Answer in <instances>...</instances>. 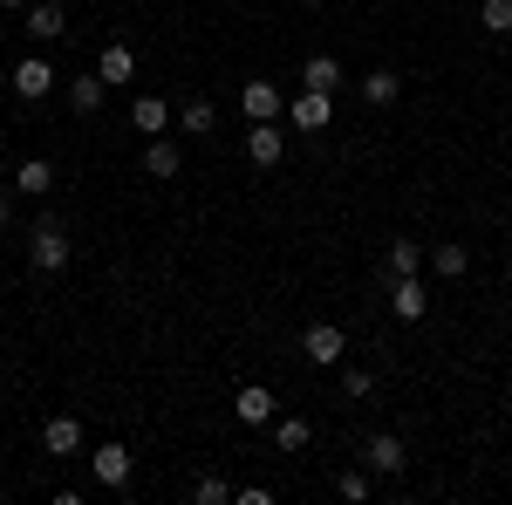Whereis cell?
Returning <instances> with one entry per match:
<instances>
[{
	"mask_svg": "<svg viewBox=\"0 0 512 505\" xmlns=\"http://www.w3.org/2000/svg\"><path fill=\"white\" fill-rule=\"evenodd\" d=\"M28 260H35V273L69 267V233H62V219H41L35 233H28Z\"/></svg>",
	"mask_w": 512,
	"mask_h": 505,
	"instance_id": "obj_1",
	"label": "cell"
},
{
	"mask_svg": "<svg viewBox=\"0 0 512 505\" xmlns=\"http://www.w3.org/2000/svg\"><path fill=\"white\" fill-rule=\"evenodd\" d=\"M280 110H287L280 82H267V76L239 82V117H246V123H280Z\"/></svg>",
	"mask_w": 512,
	"mask_h": 505,
	"instance_id": "obj_2",
	"label": "cell"
},
{
	"mask_svg": "<svg viewBox=\"0 0 512 505\" xmlns=\"http://www.w3.org/2000/svg\"><path fill=\"white\" fill-rule=\"evenodd\" d=\"M301 355H308L315 369H342V362H349V335H342L335 321H315V328L301 335Z\"/></svg>",
	"mask_w": 512,
	"mask_h": 505,
	"instance_id": "obj_3",
	"label": "cell"
},
{
	"mask_svg": "<svg viewBox=\"0 0 512 505\" xmlns=\"http://www.w3.org/2000/svg\"><path fill=\"white\" fill-rule=\"evenodd\" d=\"M7 82H14V96H21V103H41V96L55 89V62H48V55H21Z\"/></svg>",
	"mask_w": 512,
	"mask_h": 505,
	"instance_id": "obj_4",
	"label": "cell"
},
{
	"mask_svg": "<svg viewBox=\"0 0 512 505\" xmlns=\"http://www.w3.org/2000/svg\"><path fill=\"white\" fill-rule=\"evenodd\" d=\"M424 308H431V287L417 273H390V314L396 321H424Z\"/></svg>",
	"mask_w": 512,
	"mask_h": 505,
	"instance_id": "obj_5",
	"label": "cell"
},
{
	"mask_svg": "<svg viewBox=\"0 0 512 505\" xmlns=\"http://www.w3.org/2000/svg\"><path fill=\"white\" fill-rule=\"evenodd\" d=\"M362 465L376 471V478H403V465H410V458H403V437H396V430H376V437L362 444Z\"/></svg>",
	"mask_w": 512,
	"mask_h": 505,
	"instance_id": "obj_6",
	"label": "cell"
},
{
	"mask_svg": "<svg viewBox=\"0 0 512 505\" xmlns=\"http://www.w3.org/2000/svg\"><path fill=\"white\" fill-rule=\"evenodd\" d=\"M89 465H96V478H103L110 492L130 485V451H123V444H96V451H89Z\"/></svg>",
	"mask_w": 512,
	"mask_h": 505,
	"instance_id": "obj_7",
	"label": "cell"
},
{
	"mask_svg": "<svg viewBox=\"0 0 512 505\" xmlns=\"http://www.w3.org/2000/svg\"><path fill=\"white\" fill-rule=\"evenodd\" d=\"M21 28H28V35H35V41H62V35H69V14H62L55 0H35Z\"/></svg>",
	"mask_w": 512,
	"mask_h": 505,
	"instance_id": "obj_8",
	"label": "cell"
},
{
	"mask_svg": "<svg viewBox=\"0 0 512 505\" xmlns=\"http://www.w3.org/2000/svg\"><path fill=\"white\" fill-rule=\"evenodd\" d=\"M96 76L110 82V89H130V76H137V55H130V41H110V48H103Z\"/></svg>",
	"mask_w": 512,
	"mask_h": 505,
	"instance_id": "obj_9",
	"label": "cell"
},
{
	"mask_svg": "<svg viewBox=\"0 0 512 505\" xmlns=\"http://www.w3.org/2000/svg\"><path fill=\"white\" fill-rule=\"evenodd\" d=\"M280 151H287V137H280L274 123H253V130H246V157H253L260 171H267V164H280Z\"/></svg>",
	"mask_w": 512,
	"mask_h": 505,
	"instance_id": "obj_10",
	"label": "cell"
},
{
	"mask_svg": "<svg viewBox=\"0 0 512 505\" xmlns=\"http://www.w3.org/2000/svg\"><path fill=\"white\" fill-rule=\"evenodd\" d=\"M41 444H48L55 458L82 451V417H48V424H41Z\"/></svg>",
	"mask_w": 512,
	"mask_h": 505,
	"instance_id": "obj_11",
	"label": "cell"
},
{
	"mask_svg": "<svg viewBox=\"0 0 512 505\" xmlns=\"http://www.w3.org/2000/svg\"><path fill=\"white\" fill-rule=\"evenodd\" d=\"M239 424H274V389L267 383H239Z\"/></svg>",
	"mask_w": 512,
	"mask_h": 505,
	"instance_id": "obj_12",
	"label": "cell"
},
{
	"mask_svg": "<svg viewBox=\"0 0 512 505\" xmlns=\"http://www.w3.org/2000/svg\"><path fill=\"white\" fill-rule=\"evenodd\" d=\"M424 267H431L437 280H458V273L472 267V253H465L458 239H444V246H431V253H424Z\"/></svg>",
	"mask_w": 512,
	"mask_h": 505,
	"instance_id": "obj_13",
	"label": "cell"
},
{
	"mask_svg": "<svg viewBox=\"0 0 512 505\" xmlns=\"http://www.w3.org/2000/svg\"><path fill=\"white\" fill-rule=\"evenodd\" d=\"M103 96H110V82H103V76H76V82H69V110H76V117H96Z\"/></svg>",
	"mask_w": 512,
	"mask_h": 505,
	"instance_id": "obj_14",
	"label": "cell"
},
{
	"mask_svg": "<svg viewBox=\"0 0 512 505\" xmlns=\"http://www.w3.org/2000/svg\"><path fill=\"white\" fill-rule=\"evenodd\" d=\"M301 82H308V89H321V96H335V89H342V62H335V55H308V69H301Z\"/></svg>",
	"mask_w": 512,
	"mask_h": 505,
	"instance_id": "obj_15",
	"label": "cell"
},
{
	"mask_svg": "<svg viewBox=\"0 0 512 505\" xmlns=\"http://www.w3.org/2000/svg\"><path fill=\"white\" fill-rule=\"evenodd\" d=\"M130 123H137L144 137H164V123H171V103H164V96H137V103H130Z\"/></svg>",
	"mask_w": 512,
	"mask_h": 505,
	"instance_id": "obj_16",
	"label": "cell"
},
{
	"mask_svg": "<svg viewBox=\"0 0 512 505\" xmlns=\"http://www.w3.org/2000/svg\"><path fill=\"white\" fill-rule=\"evenodd\" d=\"M212 123H219V110H212L205 96H185V103H178V130H185V137H212Z\"/></svg>",
	"mask_w": 512,
	"mask_h": 505,
	"instance_id": "obj_17",
	"label": "cell"
},
{
	"mask_svg": "<svg viewBox=\"0 0 512 505\" xmlns=\"http://www.w3.org/2000/svg\"><path fill=\"white\" fill-rule=\"evenodd\" d=\"M144 171H151V178H178V171H185V151H178L171 137H151V151H144Z\"/></svg>",
	"mask_w": 512,
	"mask_h": 505,
	"instance_id": "obj_18",
	"label": "cell"
},
{
	"mask_svg": "<svg viewBox=\"0 0 512 505\" xmlns=\"http://www.w3.org/2000/svg\"><path fill=\"white\" fill-rule=\"evenodd\" d=\"M14 185H21V198H41L48 185H55V164H48V157H21V171H14Z\"/></svg>",
	"mask_w": 512,
	"mask_h": 505,
	"instance_id": "obj_19",
	"label": "cell"
},
{
	"mask_svg": "<svg viewBox=\"0 0 512 505\" xmlns=\"http://www.w3.org/2000/svg\"><path fill=\"white\" fill-rule=\"evenodd\" d=\"M274 444L294 458V451H308V444H315V424H308V417H274Z\"/></svg>",
	"mask_w": 512,
	"mask_h": 505,
	"instance_id": "obj_20",
	"label": "cell"
},
{
	"mask_svg": "<svg viewBox=\"0 0 512 505\" xmlns=\"http://www.w3.org/2000/svg\"><path fill=\"white\" fill-rule=\"evenodd\" d=\"M362 96H369L376 110H390L396 96H403V76H396V69H369V76H362Z\"/></svg>",
	"mask_w": 512,
	"mask_h": 505,
	"instance_id": "obj_21",
	"label": "cell"
},
{
	"mask_svg": "<svg viewBox=\"0 0 512 505\" xmlns=\"http://www.w3.org/2000/svg\"><path fill=\"white\" fill-rule=\"evenodd\" d=\"M294 130H328V96L321 89H301L294 96Z\"/></svg>",
	"mask_w": 512,
	"mask_h": 505,
	"instance_id": "obj_22",
	"label": "cell"
},
{
	"mask_svg": "<svg viewBox=\"0 0 512 505\" xmlns=\"http://www.w3.org/2000/svg\"><path fill=\"white\" fill-rule=\"evenodd\" d=\"M335 492H342V499H349V505H362V499H369V492H376V471H369V465H362V471H342V478H335Z\"/></svg>",
	"mask_w": 512,
	"mask_h": 505,
	"instance_id": "obj_23",
	"label": "cell"
},
{
	"mask_svg": "<svg viewBox=\"0 0 512 505\" xmlns=\"http://www.w3.org/2000/svg\"><path fill=\"white\" fill-rule=\"evenodd\" d=\"M233 499H239V492L219 478V471H205V478L192 485V505H233Z\"/></svg>",
	"mask_w": 512,
	"mask_h": 505,
	"instance_id": "obj_24",
	"label": "cell"
},
{
	"mask_svg": "<svg viewBox=\"0 0 512 505\" xmlns=\"http://www.w3.org/2000/svg\"><path fill=\"white\" fill-rule=\"evenodd\" d=\"M369 389H376V369H362V362H342V396H349V403H362Z\"/></svg>",
	"mask_w": 512,
	"mask_h": 505,
	"instance_id": "obj_25",
	"label": "cell"
},
{
	"mask_svg": "<svg viewBox=\"0 0 512 505\" xmlns=\"http://www.w3.org/2000/svg\"><path fill=\"white\" fill-rule=\"evenodd\" d=\"M478 28L485 35H512V0H485L478 7Z\"/></svg>",
	"mask_w": 512,
	"mask_h": 505,
	"instance_id": "obj_26",
	"label": "cell"
},
{
	"mask_svg": "<svg viewBox=\"0 0 512 505\" xmlns=\"http://www.w3.org/2000/svg\"><path fill=\"white\" fill-rule=\"evenodd\" d=\"M390 273H424V246H417V239H396L390 246Z\"/></svg>",
	"mask_w": 512,
	"mask_h": 505,
	"instance_id": "obj_27",
	"label": "cell"
},
{
	"mask_svg": "<svg viewBox=\"0 0 512 505\" xmlns=\"http://www.w3.org/2000/svg\"><path fill=\"white\" fill-rule=\"evenodd\" d=\"M14 7H28V0H0V14H14Z\"/></svg>",
	"mask_w": 512,
	"mask_h": 505,
	"instance_id": "obj_28",
	"label": "cell"
},
{
	"mask_svg": "<svg viewBox=\"0 0 512 505\" xmlns=\"http://www.w3.org/2000/svg\"><path fill=\"white\" fill-rule=\"evenodd\" d=\"M0 239H7V198H0Z\"/></svg>",
	"mask_w": 512,
	"mask_h": 505,
	"instance_id": "obj_29",
	"label": "cell"
},
{
	"mask_svg": "<svg viewBox=\"0 0 512 505\" xmlns=\"http://www.w3.org/2000/svg\"><path fill=\"white\" fill-rule=\"evenodd\" d=\"M301 7H321V0H301Z\"/></svg>",
	"mask_w": 512,
	"mask_h": 505,
	"instance_id": "obj_30",
	"label": "cell"
}]
</instances>
